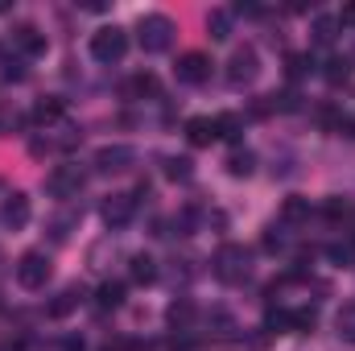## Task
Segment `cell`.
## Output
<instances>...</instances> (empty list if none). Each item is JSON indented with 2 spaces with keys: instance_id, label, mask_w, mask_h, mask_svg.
Here are the masks:
<instances>
[{
  "instance_id": "obj_1",
  "label": "cell",
  "mask_w": 355,
  "mask_h": 351,
  "mask_svg": "<svg viewBox=\"0 0 355 351\" xmlns=\"http://www.w3.org/2000/svg\"><path fill=\"white\" fill-rule=\"evenodd\" d=\"M211 273L223 281V285H244L248 273H252V257L244 244H219V252L211 257Z\"/></svg>"
},
{
  "instance_id": "obj_2",
  "label": "cell",
  "mask_w": 355,
  "mask_h": 351,
  "mask_svg": "<svg viewBox=\"0 0 355 351\" xmlns=\"http://www.w3.org/2000/svg\"><path fill=\"white\" fill-rule=\"evenodd\" d=\"M137 33H141V50L145 54H166L170 42H174V21L162 17V12H149V17H141Z\"/></svg>"
},
{
  "instance_id": "obj_3",
  "label": "cell",
  "mask_w": 355,
  "mask_h": 351,
  "mask_svg": "<svg viewBox=\"0 0 355 351\" xmlns=\"http://www.w3.org/2000/svg\"><path fill=\"white\" fill-rule=\"evenodd\" d=\"M128 54V33L120 25H103L91 33V58L95 62H120Z\"/></svg>"
},
{
  "instance_id": "obj_4",
  "label": "cell",
  "mask_w": 355,
  "mask_h": 351,
  "mask_svg": "<svg viewBox=\"0 0 355 351\" xmlns=\"http://www.w3.org/2000/svg\"><path fill=\"white\" fill-rule=\"evenodd\" d=\"M257 75H261V54H257V46H236L232 58H227V83H232V87H248Z\"/></svg>"
},
{
  "instance_id": "obj_5",
  "label": "cell",
  "mask_w": 355,
  "mask_h": 351,
  "mask_svg": "<svg viewBox=\"0 0 355 351\" xmlns=\"http://www.w3.org/2000/svg\"><path fill=\"white\" fill-rule=\"evenodd\" d=\"M17 285L21 289H46V281H50V273H54V264L46 252H25L21 261H17Z\"/></svg>"
},
{
  "instance_id": "obj_6",
  "label": "cell",
  "mask_w": 355,
  "mask_h": 351,
  "mask_svg": "<svg viewBox=\"0 0 355 351\" xmlns=\"http://www.w3.org/2000/svg\"><path fill=\"white\" fill-rule=\"evenodd\" d=\"M46 190H50L54 198H79V190H83L79 166H54V170L46 174Z\"/></svg>"
},
{
  "instance_id": "obj_7",
  "label": "cell",
  "mask_w": 355,
  "mask_h": 351,
  "mask_svg": "<svg viewBox=\"0 0 355 351\" xmlns=\"http://www.w3.org/2000/svg\"><path fill=\"white\" fill-rule=\"evenodd\" d=\"M174 75H178V83L198 87V83H207V79H211V58H207V54H198V50H190V54H182V58L174 62Z\"/></svg>"
},
{
  "instance_id": "obj_8",
  "label": "cell",
  "mask_w": 355,
  "mask_h": 351,
  "mask_svg": "<svg viewBox=\"0 0 355 351\" xmlns=\"http://www.w3.org/2000/svg\"><path fill=\"white\" fill-rule=\"evenodd\" d=\"M132 162H137V153H132L128 145H103V149L95 153V170H99V174H124Z\"/></svg>"
},
{
  "instance_id": "obj_9",
  "label": "cell",
  "mask_w": 355,
  "mask_h": 351,
  "mask_svg": "<svg viewBox=\"0 0 355 351\" xmlns=\"http://www.w3.org/2000/svg\"><path fill=\"white\" fill-rule=\"evenodd\" d=\"M132 207H137V198H132V194H107V198H103V207H99V215H103V223H107V228H124V223L132 219Z\"/></svg>"
},
{
  "instance_id": "obj_10",
  "label": "cell",
  "mask_w": 355,
  "mask_h": 351,
  "mask_svg": "<svg viewBox=\"0 0 355 351\" xmlns=\"http://www.w3.org/2000/svg\"><path fill=\"white\" fill-rule=\"evenodd\" d=\"M12 46H17L21 54H29V58H37V54L46 50V33H42L37 25H29V21H21V25H12Z\"/></svg>"
},
{
  "instance_id": "obj_11",
  "label": "cell",
  "mask_w": 355,
  "mask_h": 351,
  "mask_svg": "<svg viewBox=\"0 0 355 351\" xmlns=\"http://www.w3.org/2000/svg\"><path fill=\"white\" fill-rule=\"evenodd\" d=\"M29 215H33V211H29V198H25L21 190H17V194H8V198H4V207H0V219H4L12 232H21V228L29 223Z\"/></svg>"
},
{
  "instance_id": "obj_12",
  "label": "cell",
  "mask_w": 355,
  "mask_h": 351,
  "mask_svg": "<svg viewBox=\"0 0 355 351\" xmlns=\"http://www.w3.org/2000/svg\"><path fill=\"white\" fill-rule=\"evenodd\" d=\"M79 302H83V289H79V285H71V289H62V293L46 306V314H50V318H67Z\"/></svg>"
},
{
  "instance_id": "obj_13",
  "label": "cell",
  "mask_w": 355,
  "mask_h": 351,
  "mask_svg": "<svg viewBox=\"0 0 355 351\" xmlns=\"http://www.w3.org/2000/svg\"><path fill=\"white\" fill-rule=\"evenodd\" d=\"M186 137H190V145H211V141H219L215 137V120H207V116H194L190 124H186Z\"/></svg>"
},
{
  "instance_id": "obj_14",
  "label": "cell",
  "mask_w": 355,
  "mask_h": 351,
  "mask_svg": "<svg viewBox=\"0 0 355 351\" xmlns=\"http://www.w3.org/2000/svg\"><path fill=\"white\" fill-rule=\"evenodd\" d=\"M227 33H232V12H227V8H211V17H207V37H211V42H227Z\"/></svg>"
},
{
  "instance_id": "obj_15",
  "label": "cell",
  "mask_w": 355,
  "mask_h": 351,
  "mask_svg": "<svg viewBox=\"0 0 355 351\" xmlns=\"http://www.w3.org/2000/svg\"><path fill=\"white\" fill-rule=\"evenodd\" d=\"M302 219H310V198L289 194V198L281 203V223H302Z\"/></svg>"
},
{
  "instance_id": "obj_16",
  "label": "cell",
  "mask_w": 355,
  "mask_h": 351,
  "mask_svg": "<svg viewBox=\"0 0 355 351\" xmlns=\"http://www.w3.org/2000/svg\"><path fill=\"white\" fill-rule=\"evenodd\" d=\"M128 273H132V281H137V285H149V281H157V261H153V257H145V252H137V257L128 261Z\"/></svg>"
},
{
  "instance_id": "obj_17",
  "label": "cell",
  "mask_w": 355,
  "mask_h": 351,
  "mask_svg": "<svg viewBox=\"0 0 355 351\" xmlns=\"http://www.w3.org/2000/svg\"><path fill=\"white\" fill-rule=\"evenodd\" d=\"M124 95H128V99H145V95H157V75H149V71L132 75V79L124 83Z\"/></svg>"
},
{
  "instance_id": "obj_18",
  "label": "cell",
  "mask_w": 355,
  "mask_h": 351,
  "mask_svg": "<svg viewBox=\"0 0 355 351\" xmlns=\"http://www.w3.org/2000/svg\"><path fill=\"white\" fill-rule=\"evenodd\" d=\"M257 170V153H248V149H236L232 157H227V174L232 178H248Z\"/></svg>"
},
{
  "instance_id": "obj_19",
  "label": "cell",
  "mask_w": 355,
  "mask_h": 351,
  "mask_svg": "<svg viewBox=\"0 0 355 351\" xmlns=\"http://www.w3.org/2000/svg\"><path fill=\"white\" fill-rule=\"evenodd\" d=\"M240 132H244V120H240L236 112H223V116L215 120V137H223V141H240Z\"/></svg>"
},
{
  "instance_id": "obj_20",
  "label": "cell",
  "mask_w": 355,
  "mask_h": 351,
  "mask_svg": "<svg viewBox=\"0 0 355 351\" xmlns=\"http://www.w3.org/2000/svg\"><path fill=\"white\" fill-rule=\"evenodd\" d=\"M95 302H99L103 310H116V306L124 302V285H120V281H103V285L95 289Z\"/></svg>"
},
{
  "instance_id": "obj_21",
  "label": "cell",
  "mask_w": 355,
  "mask_h": 351,
  "mask_svg": "<svg viewBox=\"0 0 355 351\" xmlns=\"http://www.w3.org/2000/svg\"><path fill=\"white\" fill-rule=\"evenodd\" d=\"M166 318H170V327H178V331H186V327L194 323V302H186V298H178L174 306L166 310Z\"/></svg>"
},
{
  "instance_id": "obj_22",
  "label": "cell",
  "mask_w": 355,
  "mask_h": 351,
  "mask_svg": "<svg viewBox=\"0 0 355 351\" xmlns=\"http://www.w3.org/2000/svg\"><path fill=\"white\" fill-rule=\"evenodd\" d=\"M335 33H339V21H335V17H318V21H314V46H331Z\"/></svg>"
},
{
  "instance_id": "obj_23",
  "label": "cell",
  "mask_w": 355,
  "mask_h": 351,
  "mask_svg": "<svg viewBox=\"0 0 355 351\" xmlns=\"http://www.w3.org/2000/svg\"><path fill=\"white\" fill-rule=\"evenodd\" d=\"M285 75H289V79H306V75H314V58H310V54H289Z\"/></svg>"
},
{
  "instance_id": "obj_24",
  "label": "cell",
  "mask_w": 355,
  "mask_h": 351,
  "mask_svg": "<svg viewBox=\"0 0 355 351\" xmlns=\"http://www.w3.org/2000/svg\"><path fill=\"white\" fill-rule=\"evenodd\" d=\"M62 112H67V99H58V95L37 99V108H33V116H37V120H58Z\"/></svg>"
},
{
  "instance_id": "obj_25",
  "label": "cell",
  "mask_w": 355,
  "mask_h": 351,
  "mask_svg": "<svg viewBox=\"0 0 355 351\" xmlns=\"http://www.w3.org/2000/svg\"><path fill=\"white\" fill-rule=\"evenodd\" d=\"M166 178L190 182V178H194V162H190V157H166Z\"/></svg>"
},
{
  "instance_id": "obj_26",
  "label": "cell",
  "mask_w": 355,
  "mask_h": 351,
  "mask_svg": "<svg viewBox=\"0 0 355 351\" xmlns=\"http://www.w3.org/2000/svg\"><path fill=\"white\" fill-rule=\"evenodd\" d=\"M322 75H327V83H331V87H339V83H347V75H352V62H347V58H331Z\"/></svg>"
},
{
  "instance_id": "obj_27",
  "label": "cell",
  "mask_w": 355,
  "mask_h": 351,
  "mask_svg": "<svg viewBox=\"0 0 355 351\" xmlns=\"http://www.w3.org/2000/svg\"><path fill=\"white\" fill-rule=\"evenodd\" d=\"M327 257H331L335 264H355V244H352V240H343V244H331V248H327Z\"/></svg>"
},
{
  "instance_id": "obj_28",
  "label": "cell",
  "mask_w": 355,
  "mask_h": 351,
  "mask_svg": "<svg viewBox=\"0 0 355 351\" xmlns=\"http://www.w3.org/2000/svg\"><path fill=\"white\" fill-rule=\"evenodd\" d=\"M339 335H343L347 343H355V302L339 310Z\"/></svg>"
},
{
  "instance_id": "obj_29",
  "label": "cell",
  "mask_w": 355,
  "mask_h": 351,
  "mask_svg": "<svg viewBox=\"0 0 355 351\" xmlns=\"http://www.w3.org/2000/svg\"><path fill=\"white\" fill-rule=\"evenodd\" d=\"M265 327L268 331H277V335H281V331H293V314H289V310H277V314H268Z\"/></svg>"
},
{
  "instance_id": "obj_30",
  "label": "cell",
  "mask_w": 355,
  "mask_h": 351,
  "mask_svg": "<svg viewBox=\"0 0 355 351\" xmlns=\"http://www.w3.org/2000/svg\"><path fill=\"white\" fill-rule=\"evenodd\" d=\"M293 331H314V310H293Z\"/></svg>"
},
{
  "instance_id": "obj_31",
  "label": "cell",
  "mask_w": 355,
  "mask_h": 351,
  "mask_svg": "<svg viewBox=\"0 0 355 351\" xmlns=\"http://www.w3.org/2000/svg\"><path fill=\"white\" fill-rule=\"evenodd\" d=\"M265 248H268V252L285 248V236H277V228H268V232H265Z\"/></svg>"
},
{
  "instance_id": "obj_32",
  "label": "cell",
  "mask_w": 355,
  "mask_h": 351,
  "mask_svg": "<svg viewBox=\"0 0 355 351\" xmlns=\"http://www.w3.org/2000/svg\"><path fill=\"white\" fill-rule=\"evenodd\" d=\"M327 215H331V219H339V215L347 219L352 211H347V203H339V198H331V203H327Z\"/></svg>"
},
{
  "instance_id": "obj_33",
  "label": "cell",
  "mask_w": 355,
  "mask_h": 351,
  "mask_svg": "<svg viewBox=\"0 0 355 351\" xmlns=\"http://www.w3.org/2000/svg\"><path fill=\"white\" fill-rule=\"evenodd\" d=\"M335 128H339V137H352L355 141V120L347 116V120H335Z\"/></svg>"
},
{
  "instance_id": "obj_34",
  "label": "cell",
  "mask_w": 355,
  "mask_h": 351,
  "mask_svg": "<svg viewBox=\"0 0 355 351\" xmlns=\"http://www.w3.org/2000/svg\"><path fill=\"white\" fill-rule=\"evenodd\" d=\"M339 21H347V25H355V4H352V8H343V17H339Z\"/></svg>"
},
{
  "instance_id": "obj_35",
  "label": "cell",
  "mask_w": 355,
  "mask_h": 351,
  "mask_svg": "<svg viewBox=\"0 0 355 351\" xmlns=\"http://www.w3.org/2000/svg\"><path fill=\"white\" fill-rule=\"evenodd\" d=\"M347 219H352V223H347V232H352V244H355V215H347Z\"/></svg>"
}]
</instances>
